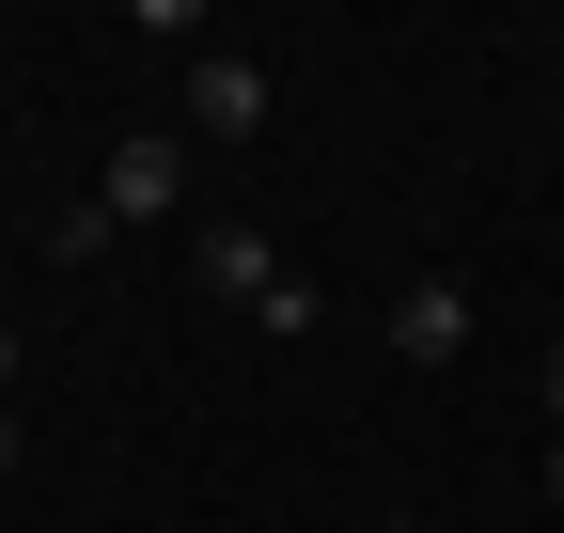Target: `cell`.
<instances>
[{
	"instance_id": "obj_1",
	"label": "cell",
	"mask_w": 564,
	"mask_h": 533,
	"mask_svg": "<svg viewBox=\"0 0 564 533\" xmlns=\"http://www.w3.org/2000/svg\"><path fill=\"white\" fill-rule=\"evenodd\" d=\"M188 188H204V173H188V126H126V142L95 157V220H110V236H141V220H173Z\"/></svg>"
},
{
	"instance_id": "obj_2",
	"label": "cell",
	"mask_w": 564,
	"mask_h": 533,
	"mask_svg": "<svg viewBox=\"0 0 564 533\" xmlns=\"http://www.w3.org/2000/svg\"><path fill=\"white\" fill-rule=\"evenodd\" d=\"M267 110H282V79L251 47H204L188 63V142H267Z\"/></svg>"
},
{
	"instance_id": "obj_3",
	"label": "cell",
	"mask_w": 564,
	"mask_h": 533,
	"mask_svg": "<svg viewBox=\"0 0 564 533\" xmlns=\"http://www.w3.org/2000/svg\"><path fill=\"white\" fill-rule=\"evenodd\" d=\"M392 361H408V377H455V361H470V283H455V266L392 283Z\"/></svg>"
},
{
	"instance_id": "obj_4",
	"label": "cell",
	"mask_w": 564,
	"mask_h": 533,
	"mask_svg": "<svg viewBox=\"0 0 564 533\" xmlns=\"http://www.w3.org/2000/svg\"><path fill=\"white\" fill-rule=\"evenodd\" d=\"M188 283H204V298H236V314H267L282 283H299V266H282L251 220H204V236H188Z\"/></svg>"
},
{
	"instance_id": "obj_5",
	"label": "cell",
	"mask_w": 564,
	"mask_h": 533,
	"mask_svg": "<svg viewBox=\"0 0 564 533\" xmlns=\"http://www.w3.org/2000/svg\"><path fill=\"white\" fill-rule=\"evenodd\" d=\"M17 455H32V424H17V409H0V487H17Z\"/></svg>"
},
{
	"instance_id": "obj_6",
	"label": "cell",
	"mask_w": 564,
	"mask_h": 533,
	"mask_svg": "<svg viewBox=\"0 0 564 533\" xmlns=\"http://www.w3.org/2000/svg\"><path fill=\"white\" fill-rule=\"evenodd\" d=\"M549 502H564V424H549Z\"/></svg>"
},
{
	"instance_id": "obj_7",
	"label": "cell",
	"mask_w": 564,
	"mask_h": 533,
	"mask_svg": "<svg viewBox=\"0 0 564 533\" xmlns=\"http://www.w3.org/2000/svg\"><path fill=\"white\" fill-rule=\"evenodd\" d=\"M549 409H564V346H549Z\"/></svg>"
}]
</instances>
